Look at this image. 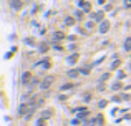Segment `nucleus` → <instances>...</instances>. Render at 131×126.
<instances>
[{"instance_id":"f257e3e1","label":"nucleus","mask_w":131,"mask_h":126,"mask_svg":"<svg viewBox=\"0 0 131 126\" xmlns=\"http://www.w3.org/2000/svg\"><path fill=\"white\" fill-rule=\"evenodd\" d=\"M52 83H53V76H48V78H45L43 81H42L40 88H42V90H48V88L52 86Z\"/></svg>"},{"instance_id":"f03ea898","label":"nucleus","mask_w":131,"mask_h":126,"mask_svg":"<svg viewBox=\"0 0 131 126\" xmlns=\"http://www.w3.org/2000/svg\"><path fill=\"white\" fill-rule=\"evenodd\" d=\"M30 104H27V103H23V104H20V108H18V115H22V116H25V113H30Z\"/></svg>"},{"instance_id":"7ed1b4c3","label":"nucleus","mask_w":131,"mask_h":126,"mask_svg":"<svg viewBox=\"0 0 131 126\" xmlns=\"http://www.w3.org/2000/svg\"><path fill=\"white\" fill-rule=\"evenodd\" d=\"M109 30V22L108 20H103L101 25H100V33H106Z\"/></svg>"},{"instance_id":"20e7f679","label":"nucleus","mask_w":131,"mask_h":126,"mask_svg":"<svg viewBox=\"0 0 131 126\" xmlns=\"http://www.w3.org/2000/svg\"><path fill=\"white\" fill-rule=\"evenodd\" d=\"M30 81H32V75H30L28 71H25L22 75V83L23 85H30Z\"/></svg>"},{"instance_id":"39448f33","label":"nucleus","mask_w":131,"mask_h":126,"mask_svg":"<svg viewBox=\"0 0 131 126\" xmlns=\"http://www.w3.org/2000/svg\"><path fill=\"white\" fill-rule=\"evenodd\" d=\"M78 58H80V53H73V55L68 56V63H70V65H75L78 61Z\"/></svg>"},{"instance_id":"423d86ee","label":"nucleus","mask_w":131,"mask_h":126,"mask_svg":"<svg viewBox=\"0 0 131 126\" xmlns=\"http://www.w3.org/2000/svg\"><path fill=\"white\" fill-rule=\"evenodd\" d=\"M78 73H81V70H70L68 73H66V76L68 78H77Z\"/></svg>"},{"instance_id":"0eeeda50","label":"nucleus","mask_w":131,"mask_h":126,"mask_svg":"<svg viewBox=\"0 0 131 126\" xmlns=\"http://www.w3.org/2000/svg\"><path fill=\"white\" fill-rule=\"evenodd\" d=\"M65 38V33L63 32H55L53 33V40H56V42H58V40H63Z\"/></svg>"},{"instance_id":"6e6552de","label":"nucleus","mask_w":131,"mask_h":126,"mask_svg":"<svg viewBox=\"0 0 131 126\" xmlns=\"http://www.w3.org/2000/svg\"><path fill=\"white\" fill-rule=\"evenodd\" d=\"M75 86V85H73V83H63V85H61V91H66V90H71V88Z\"/></svg>"},{"instance_id":"1a4fd4ad","label":"nucleus","mask_w":131,"mask_h":126,"mask_svg":"<svg viewBox=\"0 0 131 126\" xmlns=\"http://www.w3.org/2000/svg\"><path fill=\"white\" fill-rule=\"evenodd\" d=\"M42 118H43V120H48L50 116H52V110H45V111H42Z\"/></svg>"},{"instance_id":"9d476101","label":"nucleus","mask_w":131,"mask_h":126,"mask_svg":"<svg viewBox=\"0 0 131 126\" xmlns=\"http://www.w3.org/2000/svg\"><path fill=\"white\" fill-rule=\"evenodd\" d=\"M78 3H80V5L83 7V10H85V12H90V3H86L85 0H80Z\"/></svg>"},{"instance_id":"9b49d317","label":"nucleus","mask_w":131,"mask_h":126,"mask_svg":"<svg viewBox=\"0 0 131 126\" xmlns=\"http://www.w3.org/2000/svg\"><path fill=\"white\" fill-rule=\"evenodd\" d=\"M125 50L126 51H131V37L125 40Z\"/></svg>"},{"instance_id":"f8f14e48","label":"nucleus","mask_w":131,"mask_h":126,"mask_svg":"<svg viewBox=\"0 0 131 126\" xmlns=\"http://www.w3.org/2000/svg\"><path fill=\"white\" fill-rule=\"evenodd\" d=\"M12 7H13L15 10H20V8H22V2H20V0H15V2H12Z\"/></svg>"},{"instance_id":"ddd939ff","label":"nucleus","mask_w":131,"mask_h":126,"mask_svg":"<svg viewBox=\"0 0 131 126\" xmlns=\"http://www.w3.org/2000/svg\"><path fill=\"white\" fill-rule=\"evenodd\" d=\"M88 113H90V111H86V110H81L80 113H78V118H80V120H85V118L88 116Z\"/></svg>"},{"instance_id":"4468645a","label":"nucleus","mask_w":131,"mask_h":126,"mask_svg":"<svg viewBox=\"0 0 131 126\" xmlns=\"http://www.w3.org/2000/svg\"><path fill=\"white\" fill-rule=\"evenodd\" d=\"M93 18H95V20H101V22H103V12H96V13L93 15Z\"/></svg>"},{"instance_id":"2eb2a0df","label":"nucleus","mask_w":131,"mask_h":126,"mask_svg":"<svg viewBox=\"0 0 131 126\" xmlns=\"http://www.w3.org/2000/svg\"><path fill=\"white\" fill-rule=\"evenodd\" d=\"M40 51H42V53H47V51H48V43H42L40 45Z\"/></svg>"},{"instance_id":"dca6fc26","label":"nucleus","mask_w":131,"mask_h":126,"mask_svg":"<svg viewBox=\"0 0 131 126\" xmlns=\"http://www.w3.org/2000/svg\"><path fill=\"white\" fill-rule=\"evenodd\" d=\"M120 63H121V60H115L113 63H111V70H116V68L120 66Z\"/></svg>"},{"instance_id":"f3484780","label":"nucleus","mask_w":131,"mask_h":126,"mask_svg":"<svg viewBox=\"0 0 131 126\" xmlns=\"http://www.w3.org/2000/svg\"><path fill=\"white\" fill-rule=\"evenodd\" d=\"M65 23L66 25H73V23H75V18H73V17H68V18L65 20Z\"/></svg>"},{"instance_id":"a211bd4d","label":"nucleus","mask_w":131,"mask_h":126,"mask_svg":"<svg viewBox=\"0 0 131 126\" xmlns=\"http://www.w3.org/2000/svg\"><path fill=\"white\" fill-rule=\"evenodd\" d=\"M121 86H123V85H121L120 81H116V83H115V85H113V86H111V88H113V90H115V91H118V90H120Z\"/></svg>"},{"instance_id":"6ab92c4d","label":"nucleus","mask_w":131,"mask_h":126,"mask_svg":"<svg viewBox=\"0 0 131 126\" xmlns=\"http://www.w3.org/2000/svg\"><path fill=\"white\" fill-rule=\"evenodd\" d=\"M83 100H85V101H91V93H85Z\"/></svg>"},{"instance_id":"aec40b11","label":"nucleus","mask_w":131,"mask_h":126,"mask_svg":"<svg viewBox=\"0 0 131 126\" xmlns=\"http://www.w3.org/2000/svg\"><path fill=\"white\" fill-rule=\"evenodd\" d=\"M25 43L27 45H35V40L33 38H25Z\"/></svg>"},{"instance_id":"412c9836","label":"nucleus","mask_w":131,"mask_h":126,"mask_svg":"<svg viewBox=\"0 0 131 126\" xmlns=\"http://www.w3.org/2000/svg\"><path fill=\"white\" fill-rule=\"evenodd\" d=\"M37 126H45V120L43 118H40V120L37 121Z\"/></svg>"},{"instance_id":"4be33fe9","label":"nucleus","mask_w":131,"mask_h":126,"mask_svg":"<svg viewBox=\"0 0 131 126\" xmlns=\"http://www.w3.org/2000/svg\"><path fill=\"white\" fill-rule=\"evenodd\" d=\"M98 106L100 108H105V106H106V100H101V101L98 103Z\"/></svg>"},{"instance_id":"5701e85b","label":"nucleus","mask_w":131,"mask_h":126,"mask_svg":"<svg viewBox=\"0 0 131 126\" xmlns=\"http://www.w3.org/2000/svg\"><path fill=\"white\" fill-rule=\"evenodd\" d=\"M35 85H38V80H37V78H35V80H32V81H30V85H28V86H35Z\"/></svg>"},{"instance_id":"b1692460","label":"nucleus","mask_w":131,"mask_h":126,"mask_svg":"<svg viewBox=\"0 0 131 126\" xmlns=\"http://www.w3.org/2000/svg\"><path fill=\"white\" fill-rule=\"evenodd\" d=\"M68 50H70V51H75V50H77V45H75V43H71L70 47H68Z\"/></svg>"},{"instance_id":"393cba45","label":"nucleus","mask_w":131,"mask_h":126,"mask_svg":"<svg viewBox=\"0 0 131 126\" xmlns=\"http://www.w3.org/2000/svg\"><path fill=\"white\" fill-rule=\"evenodd\" d=\"M125 7L126 8H131V0H125Z\"/></svg>"},{"instance_id":"a878e982","label":"nucleus","mask_w":131,"mask_h":126,"mask_svg":"<svg viewBox=\"0 0 131 126\" xmlns=\"http://www.w3.org/2000/svg\"><path fill=\"white\" fill-rule=\"evenodd\" d=\"M125 78V73L123 71H118V80H123Z\"/></svg>"},{"instance_id":"bb28decb","label":"nucleus","mask_w":131,"mask_h":126,"mask_svg":"<svg viewBox=\"0 0 131 126\" xmlns=\"http://www.w3.org/2000/svg\"><path fill=\"white\" fill-rule=\"evenodd\" d=\"M108 78H109V73H105L103 76H101V81H105V80H108Z\"/></svg>"},{"instance_id":"cd10ccee","label":"nucleus","mask_w":131,"mask_h":126,"mask_svg":"<svg viewBox=\"0 0 131 126\" xmlns=\"http://www.w3.org/2000/svg\"><path fill=\"white\" fill-rule=\"evenodd\" d=\"M98 90H100V91H103V90H105V85H103V83H100V85H98Z\"/></svg>"},{"instance_id":"c85d7f7f","label":"nucleus","mask_w":131,"mask_h":126,"mask_svg":"<svg viewBox=\"0 0 131 126\" xmlns=\"http://www.w3.org/2000/svg\"><path fill=\"white\" fill-rule=\"evenodd\" d=\"M42 65H43L45 68H48V66H50V61H43V63H42Z\"/></svg>"},{"instance_id":"c756f323","label":"nucleus","mask_w":131,"mask_h":126,"mask_svg":"<svg viewBox=\"0 0 131 126\" xmlns=\"http://www.w3.org/2000/svg\"><path fill=\"white\" fill-rule=\"evenodd\" d=\"M53 47H55V48H56V50H61V47H60V43H53Z\"/></svg>"},{"instance_id":"7c9ffc66","label":"nucleus","mask_w":131,"mask_h":126,"mask_svg":"<svg viewBox=\"0 0 131 126\" xmlns=\"http://www.w3.org/2000/svg\"><path fill=\"white\" fill-rule=\"evenodd\" d=\"M88 71H90L88 68H83V70H81V73H83V75H88Z\"/></svg>"},{"instance_id":"2f4dec72","label":"nucleus","mask_w":131,"mask_h":126,"mask_svg":"<svg viewBox=\"0 0 131 126\" xmlns=\"http://www.w3.org/2000/svg\"><path fill=\"white\" fill-rule=\"evenodd\" d=\"M130 68H131V65H130Z\"/></svg>"}]
</instances>
